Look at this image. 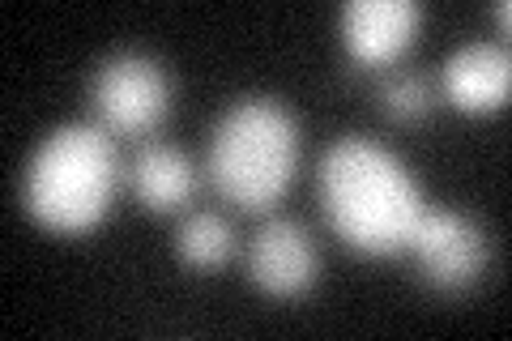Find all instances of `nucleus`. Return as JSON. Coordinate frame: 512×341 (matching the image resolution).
I'll return each instance as SVG.
<instances>
[{
	"label": "nucleus",
	"instance_id": "obj_1",
	"mask_svg": "<svg viewBox=\"0 0 512 341\" xmlns=\"http://www.w3.org/2000/svg\"><path fill=\"white\" fill-rule=\"evenodd\" d=\"M316 192L329 231L363 256H397L410 248L427 197L402 154L372 137L346 133L320 154Z\"/></svg>",
	"mask_w": 512,
	"mask_h": 341
},
{
	"label": "nucleus",
	"instance_id": "obj_2",
	"mask_svg": "<svg viewBox=\"0 0 512 341\" xmlns=\"http://www.w3.org/2000/svg\"><path fill=\"white\" fill-rule=\"evenodd\" d=\"M124 162L116 137L94 120L56 124L26 158L22 171V209L43 231L90 235L116 201Z\"/></svg>",
	"mask_w": 512,
	"mask_h": 341
},
{
	"label": "nucleus",
	"instance_id": "obj_3",
	"mask_svg": "<svg viewBox=\"0 0 512 341\" xmlns=\"http://www.w3.org/2000/svg\"><path fill=\"white\" fill-rule=\"evenodd\" d=\"M303 150L299 116L274 94H244L210 128L205 175L222 201L248 214H269L295 184Z\"/></svg>",
	"mask_w": 512,
	"mask_h": 341
},
{
	"label": "nucleus",
	"instance_id": "obj_4",
	"mask_svg": "<svg viewBox=\"0 0 512 341\" xmlns=\"http://www.w3.org/2000/svg\"><path fill=\"white\" fill-rule=\"evenodd\" d=\"M171 99L175 86L167 64L150 52H137V47H120V52L103 56L90 73L94 124H103L111 137H150L167 120Z\"/></svg>",
	"mask_w": 512,
	"mask_h": 341
},
{
	"label": "nucleus",
	"instance_id": "obj_5",
	"mask_svg": "<svg viewBox=\"0 0 512 341\" xmlns=\"http://www.w3.org/2000/svg\"><path fill=\"white\" fill-rule=\"evenodd\" d=\"M406 252L414 256L423 282L431 290H440V295H461V290H470L487 269V235L478 231V222L470 214H461V209L427 205Z\"/></svg>",
	"mask_w": 512,
	"mask_h": 341
},
{
	"label": "nucleus",
	"instance_id": "obj_6",
	"mask_svg": "<svg viewBox=\"0 0 512 341\" xmlns=\"http://www.w3.org/2000/svg\"><path fill=\"white\" fill-rule=\"evenodd\" d=\"M320 278L312 231L291 214H269L248 239V282L269 299H299Z\"/></svg>",
	"mask_w": 512,
	"mask_h": 341
},
{
	"label": "nucleus",
	"instance_id": "obj_7",
	"mask_svg": "<svg viewBox=\"0 0 512 341\" xmlns=\"http://www.w3.org/2000/svg\"><path fill=\"white\" fill-rule=\"evenodd\" d=\"M423 22L427 9L419 0H346L338 13L346 56L355 64H367V69L393 64L419 39Z\"/></svg>",
	"mask_w": 512,
	"mask_h": 341
},
{
	"label": "nucleus",
	"instance_id": "obj_8",
	"mask_svg": "<svg viewBox=\"0 0 512 341\" xmlns=\"http://www.w3.org/2000/svg\"><path fill=\"white\" fill-rule=\"evenodd\" d=\"M440 94L457 111H495L512 94V56L504 43H461L440 64Z\"/></svg>",
	"mask_w": 512,
	"mask_h": 341
},
{
	"label": "nucleus",
	"instance_id": "obj_9",
	"mask_svg": "<svg viewBox=\"0 0 512 341\" xmlns=\"http://www.w3.org/2000/svg\"><path fill=\"white\" fill-rule=\"evenodd\" d=\"M197 162L188 158V150L171 141H146L133 154V162L124 167V184L133 192V201L150 214H175L192 201L197 192Z\"/></svg>",
	"mask_w": 512,
	"mask_h": 341
},
{
	"label": "nucleus",
	"instance_id": "obj_10",
	"mask_svg": "<svg viewBox=\"0 0 512 341\" xmlns=\"http://www.w3.org/2000/svg\"><path fill=\"white\" fill-rule=\"evenodd\" d=\"M175 256H180L184 269L197 273L222 269L235 256V226L222 214H214V209H197L175 231Z\"/></svg>",
	"mask_w": 512,
	"mask_h": 341
},
{
	"label": "nucleus",
	"instance_id": "obj_11",
	"mask_svg": "<svg viewBox=\"0 0 512 341\" xmlns=\"http://www.w3.org/2000/svg\"><path fill=\"white\" fill-rule=\"evenodd\" d=\"M380 99V111L389 120H402V124H419L431 116V107H436V90H431V81L414 69H397L380 81L376 90Z\"/></svg>",
	"mask_w": 512,
	"mask_h": 341
},
{
	"label": "nucleus",
	"instance_id": "obj_12",
	"mask_svg": "<svg viewBox=\"0 0 512 341\" xmlns=\"http://www.w3.org/2000/svg\"><path fill=\"white\" fill-rule=\"evenodd\" d=\"M491 18L500 22V26H508V18H512V5H508V0H495V5H491Z\"/></svg>",
	"mask_w": 512,
	"mask_h": 341
}]
</instances>
